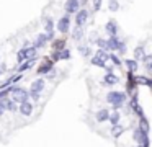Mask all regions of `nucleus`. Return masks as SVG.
Returning <instances> with one entry per match:
<instances>
[{
    "label": "nucleus",
    "mask_w": 152,
    "mask_h": 147,
    "mask_svg": "<svg viewBox=\"0 0 152 147\" xmlns=\"http://www.w3.org/2000/svg\"><path fill=\"white\" fill-rule=\"evenodd\" d=\"M0 74H2V70H0Z\"/></svg>",
    "instance_id": "58836bf2"
},
{
    "label": "nucleus",
    "mask_w": 152,
    "mask_h": 147,
    "mask_svg": "<svg viewBox=\"0 0 152 147\" xmlns=\"http://www.w3.org/2000/svg\"><path fill=\"white\" fill-rule=\"evenodd\" d=\"M69 26H70V20H69V15L62 16V18L57 21V29H59L61 33H67L69 31Z\"/></svg>",
    "instance_id": "39448f33"
},
{
    "label": "nucleus",
    "mask_w": 152,
    "mask_h": 147,
    "mask_svg": "<svg viewBox=\"0 0 152 147\" xmlns=\"http://www.w3.org/2000/svg\"><path fill=\"white\" fill-rule=\"evenodd\" d=\"M119 46V39L116 36H110V39H106V49H111V51H116Z\"/></svg>",
    "instance_id": "1a4fd4ad"
},
{
    "label": "nucleus",
    "mask_w": 152,
    "mask_h": 147,
    "mask_svg": "<svg viewBox=\"0 0 152 147\" xmlns=\"http://www.w3.org/2000/svg\"><path fill=\"white\" fill-rule=\"evenodd\" d=\"M100 7H102V0H93V8L100 10Z\"/></svg>",
    "instance_id": "f704fd0d"
},
{
    "label": "nucleus",
    "mask_w": 152,
    "mask_h": 147,
    "mask_svg": "<svg viewBox=\"0 0 152 147\" xmlns=\"http://www.w3.org/2000/svg\"><path fill=\"white\" fill-rule=\"evenodd\" d=\"M137 147H144V146H141V144H139V146H137Z\"/></svg>",
    "instance_id": "4c0bfd02"
},
{
    "label": "nucleus",
    "mask_w": 152,
    "mask_h": 147,
    "mask_svg": "<svg viewBox=\"0 0 152 147\" xmlns=\"http://www.w3.org/2000/svg\"><path fill=\"white\" fill-rule=\"evenodd\" d=\"M44 29H46V33H49V31H53V28H54V23H53V18H46V21H44Z\"/></svg>",
    "instance_id": "6ab92c4d"
},
{
    "label": "nucleus",
    "mask_w": 152,
    "mask_h": 147,
    "mask_svg": "<svg viewBox=\"0 0 152 147\" xmlns=\"http://www.w3.org/2000/svg\"><path fill=\"white\" fill-rule=\"evenodd\" d=\"M87 20H88V12H87V10H79L77 15H75V25L82 28L87 23Z\"/></svg>",
    "instance_id": "20e7f679"
},
{
    "label": "nucleus",
    "mask_w": 152,
    "mask_h": 147,
    "mask_svg": "<svg viewBox=\"0 0 152 147\" xmlns=\"http://www.w3.org/2000/svg\"><path fill=\"white\" fill-rule=\"evenodd\" d=\"M110 116V111L108 110H100L98 113H96V119L100 121V123H103V121H106Z\"/></svg>",
    "instance_id": "f8f14e48"
},
{
    "label": "nucleus",
    "mask_w": 152,
    "mask_h": 147,
    "mask_svg": "<svg viewBox=\"0 0 152 147\" xmlns=\"http://www.w3.org/2000/svg\"><path fill=\"white\" fill-rule=\"evenodd\" d=\"M126 65H128V69L131 72H134L136 69H137V62H136V61H126Z\"/></svg>",
    "instance_id": "bb28decb"
},
{
    "label": "nucleus",
    "mask_w": 152,
    "mask_h": 147,
    "mask_svg": "<svg viewBox=\"0 0 152 147\" xmlns=\"http://www.w3.org/2000/svg\"><path fill=\"white\" fill-rule=\"evenodd\" d=\"M36 57V49L34 48H28L26 49V59H33Z\"/></svg>",
    "instance_id": "a878e982"
},
{
    "label": "nucleus",
    "mask_w": 152,
    "mask_h": 147,
    "mask_svg": "<svg viewBox=\"0 0 152 147\" xmlns=\"http://www.w3.org/2000/svg\"><path fill=\"white\" fill-rule=\"evenodd\" d=\"M70 57V52L67 51V49H64V51H61L59 54L54 56V59H69Z\"/></svg>",
    "instance_id": "a211bd4d"
},
{
    "label": "nucleus",
    "mask_w": 152,
    "mask_h": 147,
    "mask_svg": "<svg viewBox=\"0 0 152 147\" xmlns=\"http://www.w3.org/2000/svg\"><path fill=\"white\" fill-rule=\"evenodd\" d=\"M96 57H100L102 59V61H108V54H106L105 52V49H98V51H96Z\"/></svg>",
    "instance_id": "5701e85b"
},
{
    "label": "nucleus",
    "mask_w": 152,
    "mask_h": 147,
    "mask_svg": "<svg viewBox=\"0 0 152 147\" xmlns=\"http://www.w3.org/2000/svg\"><path fill=\"white\" fill-rule=\"evenodd\" d=\"M79 51H80V54H82V56H90V52H92V51H90V48H85V46H80Z\"/></svg>",
    "instance_id": "c85d7f7f"
},
{
    "label": "nucleus",
    "mask_w": 152,
    "mask_h": 147,
    "mask_svg": "<svg viewBox=\"0 0 152 147\" xmlns=\"http://www.w3.org/2000/svg\"><path fill=\"white\" fill-rule=\"evenodd\" d=\"M139 129H141L142 132H145V134L149 132V123H147L145 118H142V119H141V127H139Z\"/></svg>",
    "instance_id": "412c9836"
},
{
    "label": "nucleus",
    "mask_w": 152,
    "mask_h": 147,
    "mask_svg": "<svg viewBox=\"0 0 152 147\" xmlns=\"http://www.w3.org/2000/svg\"><path fill=\"white\" fill-rule=\"evenodd\" d=\"M74 39H75V41H80V39H82V36H83V31H82V28H80V26H77L75 29H74Z\"/></svg>",
    "instance_id": "2eb2a0df"
},
{
    "label": "nucleus",
    "mask_w": 152,
    "mask_h": 147,
    "mask_svg": "<svg viewBox=\"0 0 152 147\" xmlns=\"http://www.w3.org/2000/svg\"><path fill=\"white\" fill-rule=\"evenodd\" d=\"M96 44H98V48L106 49V41H105V39H96Z\"/></svg>",
    "instance_id": "473e14b6"
},
{
    "label": "nucleus",
    "mask_w": 152,
    "mask_h": 147,
    "mask_svg": "<svg viewBox=\"0 0 152 147\" xmlns=\"http://www.w3.org/2000/svg\"><path fill=\"white\" fill-rule=\"evenodd\" d=\"M43 88H44V80L38 78L31 83V93H39V91H43Z\"/></svg>",
    "instance_id": "0eeeda50"
},
{
    "label": "nucleus",
    "mask_w": 152,
    "mask_h": 147,
    "mask_svg": "<svg viewBox=\"0 0 152 147\" xmlns=\"http://www.w3.org/2000/svg\"><path fill=\"white\" fill-rule=\"evenodd\" d=\"M8 91H12V88H10V87H8V88H2V90H0V100L7 97V95H8Z\"/></svg>",
    "instance_id": "c756f323"
},
{
    "label": "nucleus",
    "mask_w": 152,
    "mask_h": 147,
    "mask_svg": "<svg viewBox=\"0 0 152 147\" xmlns=\"http://www.w3.org/2000/svg\"><path fill=\"white\" fill-rule=\"evenodd\" d=\"M46 42H48V36L44 34V33H41V34L36 36V41H34L33 48H34V49H39V48H43Z\"/></svg>",
    "instance_id": "6e6552de"
},
{
    "label": "nucleus",
    "mask_w": 152,
    "mask_h": 147,
    "mask_svg": "<svg viewBox=\"0 0 152 147\" xmlns=\"http://www.w3.org/2000/svg\"><path fill=\"white\" fill-rule=\"evenodd\" d=\"M33 64H34V61H33V59H30V61H26L23 65H20V67H18V70L23 72V70H26V69H31V65H33Z\"/></svg>",
    "instance_id": "aec40b11"
},
{
    "label": "nucleus",
    "mask_w": 152,
    "mask_h": 147,
    "mask_svg": "<svg viewBox=\"0 0 152 147\" xmlns=\"http://www.w3.org/2000/svg\"><path fill=\"white\" fill-rule=\"evenodd\" d=\"M87 2V0H79V3H85Z\"/></svg>",
    "instance_id": "e433bc0d"
},
{
    "label": "nucleus",
    "mask_w": 152,
    "mask_h": 147,
    "mask_svg": "<svg viewBox=\"0 0 152 147\" xmlns=\"http://www.w3.org/2000/svg\"><path fill=\"white\" fill-rule=\"evenodd\" d=\"M134 59H136V61H139V59H144V49H142L141 46L134 49Z\"/></svg>",
    "instance_id": "dca6fc26"
},
{
    "label": "nucleus",
    "mask_w": 152,
    "mask_h": 147,
    "mask_svg": "<svg viewBox=\"0 0 152 147\" xmlns=\"http://www.w3.org/2000/svg\"><path fill=\"white\" fill-rule=\"evenodd\" d=\"M0 105H2V108H4V110H15L13 101L8 100V98H2V100H0Z\"/></svg>",
    "instance_id": "9b49d317"
},
{
    "label": "nucleus",
    "mask_w": 152,
    "mask_h": 147,
    "mask_svg": "<svg viewBox=\"0 0 152 147\" xmlns=\"http://www.w3.org/2000/svg\"><path fill=\"white\" fill-rule=\"evenodd\" d=\"M64 8H66L67 15H72V13H77L80 10V3H79V0H67Z\"/></svg>",
    "instance_id": "7ed1b4c3"
},
{
    "label": "nucleus",
    "mask_w": 152,
    "mask_h": 147,
    "mask_svg": "<svg viewBox=\"0 0 152 147\" xmlns=\"http://www.w3.org/2000/svg\"><path fill=\"white\" fill-rule=\"evenodd\" d=\"M12 97H13V100L17 101V103H23V101L28 100V91L23 90V88H12Z\"/></svg>",
    "instance_id": "f03ea898"
},
{
    "label": "nucleus",
    "mask_w": 152,
    "mask_h": 147,
    "mask_svg": "<svg viewBox=\"0 0 152 147\" xmlns=\"http://www.w3.org/2000/svg\"><path fill=\"white\" fill-rule=\"evenodd\" d=\"M18 62H23V61H26V49H20L18 51Z\"/></svg>",
    "instance_id": "393cba45"
},
{
    "label": "nucleus",
    "mask_w": 152,
    "mask_h": 147,
    "mask_svg": "<svg viewBox=\"0 0 152 147\" xmlns=\"http://www.w3.org/2000/svg\"><path fill=\"white\" fill-rule=\"evenodd\" d=\"M20 113L23 114V116H30L31 113H33V105L30 103V101H23V103H20Z\"/></svg>",
    "instance_id": "423d86ee"
},
{
    "label": "nucleus",
    "mask_w": 152,
    "mask_h": 147,
    "mask_svg": "<svg viewBox=\"0 0 152 147\" xmlns=\"http://www.w3.org/2000/svg\"><path fill=\"white\" fill-rule=\"evenodd\" d=\"M108 119L111 121L113 126H115V124H118V123H119V113H113V114H110Z\"/></svg>",
    "instance_id": "4be33fe9"
},
{
    "label": "nucleus",
    "mask_w": 152,
    "mask_h": 147,
    "mask_svg": "<svg viewBox=\"0 0 152 147\" xmlns=\"http://www.w3.org/2000/svg\"><path fill=\"white\" fill-rule=\"evenodd\" d=\"M92 64H93V65H96V67H105V61H102V59L96 57V56L92 59Z\"/></svg>",
    "instance_id": "b1692460"
},
{
    "label": "nucleus",
    "mask_w": 152,
    "mask_h": 147,
    "mask_svg": "<svg viewBox=\"0 0 152 147\" xmlns=\"http://www.w3.org/2000/svg\"><path fill=\"white\" fill-rule=\"evenodd\" d=\"M4 111H5V110H4V108H2V105H0V116L4 114Z\"/></svg>",
    "instance_id": "c9c22d12"
},
{
    "label": "nucleus",
    "mask_w": 152,
    "mask_h": 147,
    "mask_svg": "<svg viewBox=\"0 0 152 147\" xmlns=\"http://www.w3.org/2000/svg\"><path fill=\"white\" fill-rule=\"evenodd\" d=\"M118 8H119L118 0H110V10H111V12H116Z\"/></svg>",
    "instance_id": "cd10ccee"
},
{
    "label": "nucleus",
    "mask_w": 152,
    "mask_h": 147,
    "mask_svg": "<svg viewBox=\"0 0 152 147\" xmlns=\"http://www.w3.org/2000/svg\"><path fill=\"white\" fill-rule=\"evenodd\" d=\"M51 69H53V62H51V61H48L46 64H43V67H39V69H38V72H39V74H44V72L51 70Z\"/></svg>",
    "instance_id": "f3484780"
},
{
    "label": "nucleus",
    "mask_w": 152,
    "mask_h": 147,
    "mask_svg": "<svg viewBox=\"0 0 152 147\" xmlns=\"http://www.w3.org/2000/svg\"><path fill=\"white\" fill-rule=\"evenodd\" d=\"M137 83H145V85H151V80L147 77H137Z\"/></svg>",
    "instance_id": "2f4dec72"
},
{
    "label": "nucleus",
    "mask_w": 152,
    "mask_h": 147,
    "mask_svg": "<svg viewBox=\"0 0 152 147\" xmlns=\"http://www.w3.org/2000/svg\"><path fill=\"white\" fill-rule=\"evenodd\" d=\"M106 100H108V103H111L115 108H119V106H123L126 97L121 91H110V93L106 95Z\"/></svg>",
    "instance_id": "f257e3e1"
},
{
    "label": "nucleus",
    "mask_w": 152,
    "mask_h": 147,
    "mask_svg": "<svg viewBox=\"0 0 152 147\" xmlns=\"http://www.w3.org/2000/svg\"><path fill=\"white\" fill-rule=\"evenodd\" d=\"M151 61H152L151 56H144V62H145V69L147 70H151Z\"/></svg>",
    "instance_id": "7c9ffc66"
},
{
    "label": "nucleus",
    "mask_w": 152,
    "mask_h": 147,
    "mask_svg": "<svg viewBox=\"0 0 152 147\" xmlns=\"http://www.w3.org/2000/svg\"><path fill=\"white\" fill-rule=\"evenodd\" d=\"M108 59H111V61H113V62H115V64H116V65H121V62H119V59H118V57H116V56H115V54H111V56H108Z\"/></svg>",
    "instance_id": "72a5a7b5"
},
{
    "label": "nucleus",
    "mask_w": 152,
    "mask_h": 147,
    "mask_svg": "<svg viewBox=\"0 0 152 147\" xmlns=\"http://www.w3.org/2000/svg\"><path fill=\"white\" fill-rule=\"evenodd\" d=\"M105 83H108V85L118 83V77H116L115 74H111V72H108V74H106V77H105Z\"/></svg>",
    "instance_id": "ddd939ff"
},
{
    "label": "nucleus",
    "mask_w": 152,
    "mask_h": 147,
    "mask_svg": "<svg viewBox=\"0 0 152 147\" xmlns=\"http://www.w3.org/2000/svg\"><path fill=\"white\" fill-rule=\"evenodd\" d=\"M123 132H124V127L123 126H119V124H115V126H113V129H111L113 137H119Z\"/></svg>",
    "instance_id": "4468645a"
},
{
    "label": "nucleus",
    "mask_w": 152,
    "mask_h": 147,
    "mask_svg": "<svg viewBox=\"0 0 152 147\" xmlns=\"http://www.w3.org/2000/svg\"><path fill=\"white\" fill-rule=\"evenodd\" d=\"M106 31L110 33V36H116V31H118L116 21H108L106 23Z\"/></svg>",
    "instance_id": "9d476101"
}]
</instances>
